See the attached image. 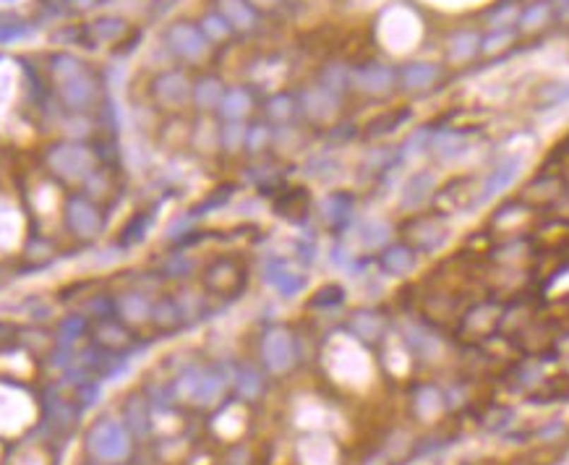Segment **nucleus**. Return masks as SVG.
I'll return each mask as SVG.
<instances>
[{"instance_id":"obj_1","label":"nucleus","mask_w":569,"mask_h":465,"mask_svg":"<svg viewBox=\"0 0 569 465\" xmlns=\"http://www.w3.org/2000/svg\"><path fill=\"white\" fill-rule=\"evenodd\" d=\"M52 170L68 178V181H87L95 172V157L87 147L81 144H66V147H55L50 152Z\"/></svg>"},{"instance_id":"obj_2","label":"nucleus","mask_w":569,"mask_h":465,"mask_svg":"<svg viewBox=\"0 0 569 465\" xmlns=\"http://www.w3.org/2000/svg\"><path fill=\"white\" fill-rule=\"evenodd\" d=\"M66 225H68V230L81 238V241H95L97 235L102 232L104 228V220L100 215V209L84 196H73L66 204Z\"/></svg>"},{"instance_id":"obj_3","label":"nucleus","mask_w":569,"mask_h":465,"mask_svg":"<svg viewBox=\"0 0 569 465\" xmlns=\"http://www.w3.org/2000/svg\"><path fill=\"white\" fill-rule=\"evenodd\" d=\"M128 447H131L128 431L115 421L97 423L95 429H92V434H89V449L100 460H121L128 452Z\"/></svg>"},{"instance_id":"obj_4","label":"nucleus","mask_w":569,"mask_h":465,"mask_svg":"<svg viewBox=\"0 0 569 465\" xmlns=\"http://www.w3.org/2000/svg\"><path fill=\"white\" fill-rule=\"evenodd\" d=\"M261 355L272 371H284L295 358V348H293V337L290 332L282 327L269 329L264 343H261Z\"/></svg>"},{"instance_id":"obj_5","label":"nucleus","mask_w":569,"mask_h":465,"mask_svg":"<svg viewBox=\"0 0 569 465\" xmlns=\"http://www.w3.org/2000/svg\"><path fill=\"white\" fill-rule=\"evenodd\" d=\"M167 45L186 61H198L207 52V40L191 24H175L167 29Z\"/></svg>"},{"instance_id":"obj_6","label":"nucleus","mask_w":569,"mask_h":465,"mask_svg":"<svg viewBox=\"0 0 569 465\" xmlns=\"http://www.w3.org/2000/svg\"><path fill=\"white\" fill-rule=\"evenodd\" d=\"M264 280H267L282 298H293V295H298L303 288H306V277H303L301 272H295V269L287 267L282 259H272L267 267H264Z\"/></svg>"},{"instance_id":"obj_7","label":"nucleus","mask_w":569,"mask_h":465,"mask_svg":"<svg viewBox=\"0 0 569 465\" xmlns=\"http://www.w3.org/2000/svg\"><path fill=\"white\" fill-rule=\"evenodd\" d=\"M520 167H522V160H520V157H509V160H504V163L496 165V167L491 170V175L483 181L478 204H483V201L493 199L496 194H501V191H507L509 186L515 183V178L520 175Z\"/></svg>"},{"instance_id":"obj_8","label":"nucleus","mask_w":569,"mask_h":465,"mask_svg":"<svg viewBox=\"0 0 569 465\" xmlns=\"http://www.w3.org/2000/svg\"><path fill=\"white\" fill-rule=\"evenodd\" d=\"M350 81H353L361 92L381 95V92H387L389 86L395 84V71L389 69V66L369 63V66H361L358 71H353V73H350Z\"/></svg>"},{"instance_id":"obj_9","label":"nucleus","mask_w":569,"mask_h":465,"mask_svg":"<svg viewBox=\"0 0 569 465\" xmlns=\"http://www.w3.org/2000/svg\"><path fill=\"white\" fill-rule=\"evenodd\" d=\"M92 97H95V84H92V78L84 73V69L73 73V76H66L63 78V100L73 107V110H81V107H87L92 102Z\"/></svg>"},{"instance_id":"obj_10","label":"nucleus","mask_w":569,"mask_h":465,"mask_svg":"<svg viewBox=\"0 0 569 465\" xmlns=\"http://www.w3.org/2000/svg\"><path fill=\"white\" fill-rule=\"evenodd\" d=\"M155 95L162 105H181L188 97V81L175 71L162 73L155 81Z\"/></svg>"},{"instance_id":"obj_11","label":"nucleus","mask_w":569,"mask_h":465,"mask_svg":"<svg viewBox=\"0 0 569 465\" xmlns=\"http://www.w3.org/2000/svg\"><path fill=\"white\" fill-rule=\"evenodd\" d=\"M335 105H337V95H332L324 86H316V89H311V92L303 95V107H306V112H309L311 118H316V121H327L329 115L335 112Z\"/></svg>"},{"instance_id":"obj_12","label":"nucleus","mask_w":569,"mask_h":465,"mask_svg":"<svg viewBox=\"0 0 569 465\" xmlns=\"http://www.w3.org/2000/svg\"><path fill=\"white\" fill-rule=\"evenodd\" d=\"M321 215L329 225H345L353 217V196L347 194H329L321 201Z\"/></svg>"},{"instance_id":"obj_13","label":"nucleus","mask_w":569,"mask_h":465,"mask_svg":"<svg viewBox=\"0 0 569 465\" xmlns=\"http://www.w3.org/2000/svg\"><path fill=\"white\" fill-rule=\"evenodd\" d=\"M118 311L128 322H144L152 317V301L147 298V293L131 290V293H123V298L118 301Z\"/></svg>"},{"instance_id":"obj_14","label":"nucleus","mask_w":569,"mask_h":465,"mask_svg":"<svg viewBox=\"0 0 569 465\" xmlns=\"http://www.w3.org/2000/svg\"><path fill=\"white\" fill-rule=\"evenodd\" d=\"M433 189V175L431 172H415L413 178L405 183V189H402V196H400V204L407 209L418 207L423 204V199L429 196V191Z\"/></svg>"},{"instance_id":"obj_15","label":"nucleus","mask_w":569,"mask_h":465,"mask_svg":"<svg viewBox=\"0 0 569 465\" xmlns=\"http://www.w3.org/2000/svg\"><path fill=\"white\" fill-rule=\"evenodd\" d=\"M439 76V69L431 66V63H413V66H407L402 73H400V81L405 89H426V86H431Z\"/></svg>"},{"instance_id":"obj_16","label":"nucleus","mask_w":569,"mask_h":465,"mask_svg":"<svg viewBox=\"0 0 569 465\" xmlns=\"http://www.w3.org/2000/svg\"><path fill=\"white\" fill-rule=\"evenodd\" d=\"M251 110V97L248 92H243V89H230V92H224L222 100H220V112H222V118H227L230 123H238Z\"/></svg>"},{"instance_id":"obj_17","label":"nucleus","mask_w":569,"mask_h":465,"mask_svg":"<svg viewBox=\"0 0 569 465\" xmlns=\"http://www.w3.org/2000/svg\"><path fill=\"white\" fill-rule=\"evenodd\" d=\"M381 267L387 269L389 275H407L415 267L413 251L405 249V246H392L381 254Z\"/></svg>"},{"instance_id":"obj_18","label":"nucleus","mask_w":569,"mask_h":465,"mask_svg":"<svg viewBox=\"0 0 569 465\" xmlns=\"http://www.w3.org/2000/svg\"><path fill=\"white\" fill-rule=\"evenodd\" d=\"M389 235H392V228L381 220H366L358 228V243L363 249H381L389 241Z\"/></svg>"},{"instance_id":"obj_19","label":"nucleus","mask_w":569,"mask_h":465,"mask_svg":"<svg viewBox=\"0 0 569 465\" xmlns=\"http://www.w3.org/2000/svg\"><path fill=\"white\" fill-rule=\"evenodd\" d=\"M220 8H222L224 21L230 26H235V29H251L253 21H256V16H253V11L248 8L246 0H222Z\"/></svg>"},{"instance_id":"obj_20","label":"nucleus","mask_w":569,"mask_h":465,"mask_svg":"<svg viewBox=\"0 0 569 465\" xmlns=\"http://www.w3.org/2000/svg\"><path fill=\"white\" fill-rule=\"evenodd\" d=\"M152 223H155V217L144 215V212H138V215H133L126 223V228L121 230V246L126 249V246H136V243H141L144 238L149 235V228H152Z\"/></svg>"},{"instance_id":"obj_21","label":"nucleus","mask_w":569,"mask_h":465,"mask_svg":"<svg viewBox=\"0 0 569 465\" xmlns=\"http://www.w3.org/2000/svg\"><path fill=\"white\" fill-rule=\"evenodd\" d=\"M433 149H436V155L444 157V160L460 157L465 152V136L457 134V131H441V134L433 136Z\"/></svg>"},{"instance_id":"obj_22","label":"nucleus","mask_w":569,"mask_h":465,"mask_svg":"<svg viewBox=\"0 0 569 465\" xmlns=\"http://www.w3.org/2000/svg\"><path fill=\"white\" fill-rule=\"evenodd\" d=\"M222 84L217 81V78H204V81H198L196 89H193V100L201 110H209V107H217L220 100H222Z\"/></svg>"},{"instance_id":"obj_23","label":"nucleus","mask_w":569,"mask_h":465,"mask_svg":"<svg viewBox=\"0 0 569 465\" xmlns=\"http://www.w3.org/2000/svg\"><path fill=\"white\" fill-rule=\"evenodd\" d=\"M152 317L160 327H175V324H181L183 322V314H181V306L175 298H162L160 303L152 306Z\"/></svg>"},{"instance_id":"obj_24","label":"nucleus","mask_w":569,"mask_h":465,"mask_svg":"<svg viewBox=\"0 0 569 465\" xmlns=\"http://www.w3.org/2000/svg\"><path fill=\"white\" fill-rule=\"evenodd\" d=\"M355 335H361L363 340H373V337L381 332V319L373 314V311H358L350 322Z\"/></svg>"},{"instance_id":"obj_25","label":"nucleus","mask_w":569,"mask_h":465,"mask_svg":"<svg viewBox=\"0 0 569 465\" xmlns=\"http://www.w3.org/2000/svg\"><path fill=\"white\" fill-rule=\"evenodd\" d=\"M475 50H478V35H473V32H462V35L452 37V42H449V58L452 61H467Z\"/></svg>"},{"instance_id":"obj_26","label":"nucleus","mask_w":569,"mask_h":465,"mask_svg":"<svg viewBox=\"0 0 569 465\" xmlns=\"http://www.w3.org/2000/svg\"><path fill=\"white\" fill-rule=\"evenodd\" d=\"M126 423H128L131 429H136L138 434L147 431V411H144V400L131 397L128 405H126Z\"/></svg>"},{"instance_id":"obj_27","label":"nucleus","mask_w":569,"mask_h":465,"mask_svg":"<svg viewBox=\"0 0 569 465\" xmlns=\"http://www.w3.org/2000/svg\"><path fill=\"white\" fill-rule=\"evenodd\" d=\"M235 387L241 389V395L256 397L261 392L259 374H256L253 369H241V371H238V377H235Z\"/></svg>"},{"instance_id":"obj_28","label":"nucleus","mask_w":569,"mask_h":465,"mask_svg":"<svg viewBox=\"0 0 569 465\" xmlns=\"http://www.w3.org/2000/svg\"><path fill=\"white\" fill-rule=\"evenodd\" d=\"M347 78H350V73H347L342 66H329L327 71H324V78H321V86L324 89H329L332 95H340L342 89H345Z\"/></svg>"},{"instance_id":"obj_29","label":"nucleus","mask_w":569,"mask_h":465,"mask_svg":"<svg viewBox=\"0 0 569 465\" xmlns=\"http://www.w3.org/2000/svg\"><path fill=\"white\" fill-rule=\"evenodd\" d=\"M342 301H345V290H342L340 285H324L311 303H313L316 309H327V306H340Z\"/></svg>"},{"instance_id":"obj_30","label":"nucleus","mask_w":569,"mask_h":465,"mask_svg":"<svg viewBox=\"0 0 569 465\" xmlns=\"http://www.w3.org/2000/svg\"><path fill=\"white\" fill-rule=\"evenodd\" d=\"M549 13H551L549 3H544V0H541V3H533V6L527 8L525 13H522V18H520V21H522V26H525V29H538V26L546 24Z\"/></svg>"},{"instance_id":"obj_31","label":"nucleus","mask_w":569,"mask_h":465,"mask_svg":"<svg viewBox=\"0 0 569 465\" xmlns=\"http://www.w3.org/2000/svg\"><path fill=\"white\" fill-rule=\"evenodd\" d=\"M246 131L241 123H227L222 129V147L227 149V152H235V149H241L243 144H246Z\"/></svg>"},{"instance_id":"obj_32","label":"nucleus","mask_w":569,"mask_h":465,"mask_svg":"<svg viewBox=\"0 0 569 465\" xmlns=\"http://www.w3.org/2000/svg\"><path fill=\"white\" fill-rule=\"evenodd\" d=\"M123 21L121 18H102V21H95L92 24V32L97 35V40H115V37L123 35Z\"/></svg>"},{"instance_id":"obj_33","label":"nucleus","mask_w":569,"mask_h":465,"mask_svg":"<svg viewBox=\"0 0 569 465\" xmlns=\"http://www.w3.org/2000/svg\"><path fill=\"white\" fill-rule=\"evenodd\" d=\"M267 112H269V118H272V121H277V123L287 121V118L293 115V100H290L287 95L275 97V100H269Z\"/></svg>"},{"instance_id":"obj_34","label":"nucleus","mask_w":569,"mask_h":465,"mask_svg":"<svg viewBox=\"0 0 569 465\" xmlns=\"http://www.w3.org/2000/svg\"><path fill=\"white\" fill-rule=\"evenodd\" d=\"M84 327H87V319L84 317H68L61 322V340L66 345H71L76 337H81V332H84Z\"/></svg>"},{"instance_id":"obj_35","label":"nucleus","mask_w":569,"mask_h":465,"mask_svg":"<svg viewBox=\"0 0 569 465\" xmlns=\"http://www.w3.org/2000/svg\"><path fill=\"white\" fill-rule=\"evenodd\" d=\"M191 269H193V261L188 257H183V254H175L162 264V272L167 277H186Z\"/></svg>"},{"instance_id":"obj_36","label":"nucleus","mask_w":569,"mask_h":465,"mask_svg":"<svg viewBox=\"0 0 569 465\" xmlns=\"http://www.w3.org/2000/svg\"><path fill=\"white\" fill-rule=\"evenodd\" d=\"M230 32V24L224 21V16H217V13H209L204 18V35L212 37V40H224Z\"/></svg>"},{"instance_id":"obj_37","label":"nucleus","mask_w":569,"mask_h":465,"mask_svg":"<svg viewBox=\"0 0 569 465\" xmlns=\"http://www.w3.org/2000/svg\"><path fill=\"white\" fill-rule=\"evenodd\" d=\"M269 144V129L267 126H253V129L246 131V147L251 152H259Z\"/></svg>"},{"instance_id":"obj_38","label":"nucleus","mask_w":569,"mask_h":465,"mask_svg":"<svg viewBox=\"0 0 569 465\" xmlns=\"http://www.w3.org/2000/svg\"><path fill=\"white\" fill-rule=\"evenodd\" d=\"M118 337H123L126 340V329L118 324V322H102V327H100V343H104V345H118L121 340Z\"/></svg>"},{"instance_id":"obj_39","label":"nucleus","mask_w":569,"mask_h":465,"mask_svg":"<svg viewBox=\"0 0 569 465\" xmlns=\"http://www.w3.org/2000/svg\"><path fill=\"white\" fill-rule=\"evenodd\" d=\"M509 42H512V32H507V29H499V32H493V35L486 37L481 47L486 52H496V50H501V47H507Z\"/></svg>"},{"instance_id":"obj_40","label":"nucleus","mask_w":569,"mask_h":465,"mask_svg":"<svg viewBox=\"0 0 569 465\" xmlns=\"http://www.w3.org/2000/svg\"><path fill=\"white\" fill-rule=\"evenodd\" d=\"M544 97H546V102H549V105H564V102H569V81H567V84H559V86H551V89H546Z\"/></svg>"},{"instance_id":"obj_41","label":"nucleus","mask_w":569,"mask_h":465,"mask_svg":"<svg viewBox=\"0 0 569 465\" xmlns=\"http://www.w3.org/2000/svg\"><path fill=\"white\" fill-rule=\"evenodd\" d=\"M426 136H429V134H426V131H418V134H413V136L407 139V144L405 147H402V157H415L418 155V152H421L423 149V144H426Z\"/></svg>"},{"instance_id":"obj_42","label":"nucleus","mask_w":569,"mask_h":465,"mask_svg":"<svg viewBox=\"0 0 569 465\" xmlns=\"http://www.w3.org/2000/svg\"><path fill=\"white\" fill-rule=\"evenodd\" d=\"M515 16H517V8H515V6H501V8L491 16V26L493 29H501L504 24L515 21Z\"/></svg>"},{"instance_id":"obj_43","label":"nucleus","mask_w":569,"mask_h":465,"mask_svg":"<svg viewBox=\"0 0 569 465\" xmlns=\"http://www.w3.org/2000/svg\"><path fill=\"white\" fill-rule=\"evenodd\" d=\"M191 220H193V212H191V215H183V217H178V220H175L173 225H170V228H167V238H181L183 232L188 230L191 228Z\"/></svg>"},{"instance_id":"obj_44","label":"nucleus","mask_w":569,"mask_h":465,"mask_svg":"<svg viewBox=\"0 0 569 465\" xmlns=\"http://www.w3.org/2000/svg\"><path fill=\"white\" fill-rule=\"evenodd\" d=\"M73 3H76V6H81V8H87V6H92L95 0H73Z\"/></svg>"},{"instance_id":"obj_45","label":"nucleus","mask_w":569,"mask_h":465,"mask_svg":"<svg viewBox=\"0 0 569 465\" xmlns=\"http://www.w3.org/2000/svg\"><path fill=\"white\" fill-rule=\"evenodd\" d=\"M253 3H259V6H272L275 0H253Z\"/></svg>"},{"instance_id":"obj_46","label":"nucleus","mask_w":569,"mask_h":465,"mask_svg":"<svg viewBox=\"0 0 569 465\" xmlns=\"http://www.w3.org/2000/svg\"><path fill=\"white\" fill-rule=\"evenodd\" d=\"M556 3H559V6H569V0H556Z\"/></svg>"}]
</instances>
